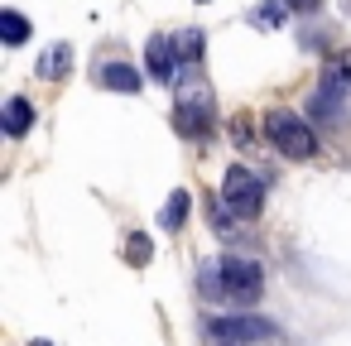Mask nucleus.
I'll use <instances>...</instances> for the list:
<instances>
[{
	"mask_svg": "<svg viewBox=\"0 0 351 346\" xmlns=\"http://www.w3.org/2000/svg\"><path fill=\"white\" fill-rule=\"evenodd\" d=\"M212 87H207V77L197 73V68H188L183 77H178V111H173V125H178V135H207V125H212Z\"/></svg>",
	"mask_w": 351,
	"mask_h": 346,
	"instance_id": "nucleus-1",
	"label": "nucleus"
},
{
	"mask_svg": "<svg viewBox=\"0 0 351 346\" xmlns=\"http://www.w3.org/2000/svg\"><path fill=\"white\" fill-rule=\"evenodd\" d=\"M265 178L260 173H250L245 164H231L226 169V178H221V202L231 207V217H241V221H255L260 212H265Z\"/></svg>",
	"mask_w": 351,
	"mask_h": 346,
	"instance_id": "nucleus-2",
	"label": "nucleus"
},
{
	"mask_svg": "<svg viewBox=\"0 0 351 346\" xmlns=\"http://www.w3.org/2000/svg\"><path fill=\"white\" fill-rule=\"evenodd\" d=\"M265 135H269V145H274L279 154H289V159H313V154H317L313 125H308L303 116H293V111H269V116H265Z\"/></svg>",
	"mask_w": 351,
	"mask_h": 346,
	"instance_id": "nucleus-3",
	"label": "nucleus"
},
{
	"mask_svg": "<svg viewBox=\"0 0 351 346\" xmlns=\"http://www.w3.org/2000/svg\"><path fill=\"white\" fill-rule=\"evenodd\" d=\"M202 332L221 346H250V341H274L279 327L269 317H255V312H231V317H207Z\"/></svg>",
	"mask_w": 351,
	"mask_h": 346,
	"instance_id": "nucleus-4",
	"label": "nucleus"
},
{
	"mask_svg": "<svg viewBox=\"0 0 351 346\" xmlns=\"http://www.w3.org/2000/svg\"><path fill=\"white\" fill-rule=\"evenodd\" d=\"M260 293H265V269L255 260L226 255L221 260V298H231V303H260Z\"/></svg>",
	"mask_w": 351,
	"mask_h": 346,
	"instance_id": "nucleus-5",
	"label": "nucleus"
},
{
	"mask_svg": "<svg viewBox=\"0 0 351 346\" xmlns=\"http://www.w3.org/2000/svg\"><path fill=\"white\" fill-rule=\"evenodd\" d=\"M173 68H178V53H173V39H164V34H154L149 44H145V73L164 87V82H178L173 77Z\"/></svg>",
	"mask_w": 351,
	"mask_h": 346,
	"instance_id": "nucleus-6",
	"label": "nucleus"
},
{
	"mask_svg": "<svg viewBox=\"0 0 351 346\" xmlns=\"http://www.w3.org/2000/svg\"><path fill=\"white\" fill-rule=\"evenodd\" d=\"M97 82L111 87V92H140V87H145V77H140L130 63H101V68H97Z\"/></svg>",
	"mask_w": 351,
	"mask_h": 346,
	"instance_id": "nucleus-7",
	"label": "nucleus"
},
{
	"mask_svg": "<svg viewBox=\"0 0 351 346\" xmlns=\"http://www.w3.org/2000/svg\"><path fill=\"white\" fill-rule=\"evenodd\" d=\"M0 125H5V135H29V125H34V106L25 101V97H10L5 101V111H0Z\"/></svg>",
	"mask_w": 351,
	"mask_h": 346,
	"instance_id": "nucleus-8",
	"label": "nucleus"
},
{
	"mask_svg": "<svg viewBox=\"0 0 351 346\" xmlns=\"http://www.w3.org/2000/svg\"><path fill=\"white\" fill-rule=\"evenodd\" d=\"M68 68H73V49H68V44L44 49V53H39V63H34V73H39V77H49V82L68 77Z\"/></svg>",
	"mask_w": 351,
	"mask_h": 346,
	"instance_id": "nucleus-9",
	"label": "nucleus"
},
{
	"mask_svg": "<svg viewBox=\"0 0 351 346\" xmlns=\"http://www.w3.org/2000/svg\"><path fill=\"white\" fill-rule=\"evenodd\" d=\"M322 87L351 92V49H341V53H332V58L322 63Z\"/></svg>",
	"mask_w": 351,
	"mask_h": 346,
	"instance_id": "nucleus-10",
	"label": "nucleus"
},
{
	"mask_svg": "<svg viewBox=\"0 0 351 346\" xmlns=\"http://www.w3.org/2000/svg\"><path fill=\"white\" fill-rule=\"evenodd\" d=\"M341 101H346V92H332V87L317 82V92H313V101H308V116H313V121H337V116H341Z\"/></svg>",
	"mask_w": 351,
	"mask_h": 346,
	"instance_id": "nucleus-11",
	"label": "nucleus"
},
{
	"mask_svg": "<svg viewBox=\"0 0 351 346\" xmlns=\"http://www.w3.org/2000/svg\"><path fill=\"white\" fill-rule=\"evenodd\" d=\"M202 39H207L202 29H178V34H173V53H178V63L197 68V63H202V49H207Z\"/></svg>",
	"mask_w": 351,
	"mask_h": 346,
	"instance_id": "nucleus-12",
	"label": "nucleus"
},
{
	"mask_svg": "<svg viewBox=\"0 0 351 346\" xmlns=\"http://www.w3.org/2000/svg\"><path fill=\"white\" fill-rule=\"evenodd\" d=\"M188 193L178 188V193H169V202H164V212H159V231H183V221H188Z\"/></svg>",
	"mask_w": 351,
	"mask_h": 346,
	"instance_id": "nucleus-13",
	"label": "nucleus"
},
{
	"mask_svg": "<svg viewBox=\"0 0 351 346\" xmlns=\"http://www.w3.org/2000/svg\"><path fill=\"white\" fill-rule=\"evenodd\" d=\"M0 39H5L10 49H20V44L29 39V20H25L20 10H0Z\"/></svg>",
	"mask_w": 351,
	"mask_h": 346,
	"instance_id": "nucleus-14",
	"label": "nucleus"
},
{
	"mask_svg": "<svg viewBox=\"0 0 351 346\" xmlns=\"http://www.w3.org/2000/svg\"><path fill=\"white\" fill-rule=\"evenodd\" d=\"M284 15H289V0H265V5L250 10V25H255V29H279Z\"/></svg>",
	"mask_w": 351,
	"mask_h": 346,
	"instance_id": "nucleus-15",
	"label": "nucleus"
},
{
	"mask_svg": "<svg viewBox=\"0 0 351 346\" xmlns=\"http://www.w3.org/2000/svg\"><path fill=\"white\" fill-rule=\"evenodd\" d=\"M125 255H130V264H145V260H149V240H145V236H130Z\"/></svg>",
	"mask_w": 351,
	"mask_h": 346,
	"instance_id": "nucleus-16",
	"label": "nucleus"
},
{
	"mask_svg": "<svg viewBox=\"0 0 351 346\" xmlns=\"http://www.w3.org/2000/svg\"><path fill=\"white\" fill-rule=\"evenodd\" d=\"M317 5H322V0H289V10H303V15H308V10H317Z\"/></svg>",
	"mask_w": 351,
	"mask_h": 346,
	"instance_id": "nucleus-17",
	"label": "nucleus"
},
{
	"mask_svg": "<svg viewBox=\"0 0 351 346\" xmlns=\"http://www.w3.org/2000/svg\"><path fill=\"white\" fill-rule=\"evenodd\" d=\"M34 346H53V341H34Z\"/></svg>",
	"mask_w": 351,
	"mask_h": 346,
	"instance_id": "nucleus-18",
	"label": "nucleus"
},
{
	"mask_svg": "<svg viewBox=\"0 0 351 346\" xmlns=\"http://www.w3.org/2000/svg\"><path fill=\"white\" fill-rule=\"evenodd\" d=\"M202 5H207V0H202Z\"/></svg>",
	"mask_w": 351,
	"mask_h": 346,
	"instance_id": "nucleus-19",
	"label": "nucleus"
}]
</instances>
